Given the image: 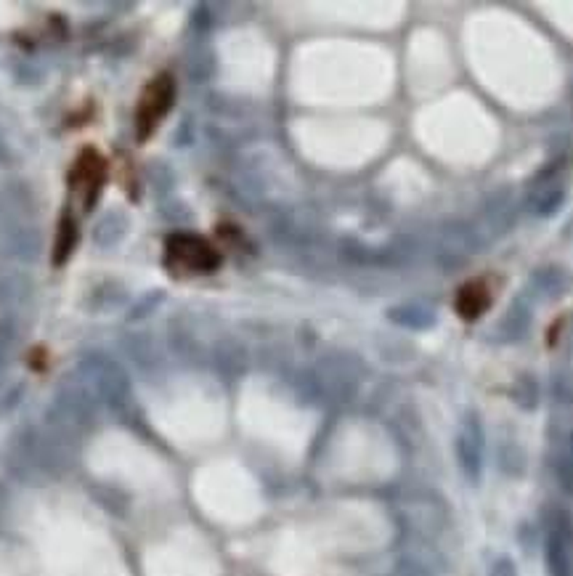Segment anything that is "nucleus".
<instances>
[{
    "label": "nucleus",
    "mask_w": 573,
    "mask_h": 576,
    "mask_svg": "<svg viewBox=\"0 0 573 576\" xmlns=\"http://www.w3.org/2000/svg\"><path fill=\"white\" fill-rule=\"evenodd\" d=\"M172 102H175L172 75L163 72L146 83V88L141 91L138 104H136V138H138V144H144L154 136V130L163 125V120L171 112Z\"/></svg>",
    "instance_id": "2"
},
{
    "label": "nucleus",
    "mask_w": 573,
    "mask_h": 576,
    "mask_svg": "<svg viewBox=\"0 0 573 576\" xmlns=\"http://www.w3.org/2000/svg\"><path fill=\"white\" fill-rule=\"evenodd\" d=\"M165 266L175 277H202L221 266V255L197 234H172L165 242Z\"/></svg>",
    "instance_id": "1"
},
{
    "label": "nucleus",
    "mask_w": 573,
    "mask_h": 576,
    "mask_svg": "<svg viewBox=\"0 0 573 576\" xmlns=\"http://www.w3.org/2000/svg\"><path fill=\"white\" fill-rule=\"evenodd\" d=\"M491 306V289L483 279L467 282L459 289L457 295V314L464 322H475L478 316L486 314V308Z\"/></svg>",
    "instance_id": "4"
},
{
    "label": "nucleus",
    "mask_w": 573,
    "mask_h": 576,
    "mask_svg": "<svg viewBox=\"0 0 573 576\" xmlns=\"http://www.w3.org/2000/svg\"><path fill=\"white\" fill-rule=\"evenodd\" d=\"M107 181V160L96 152V149H83L69 171V191L77 199V205L91 213L101 189Z\"/></svg>",
    "instance_id": "3"
}]
</instances>
